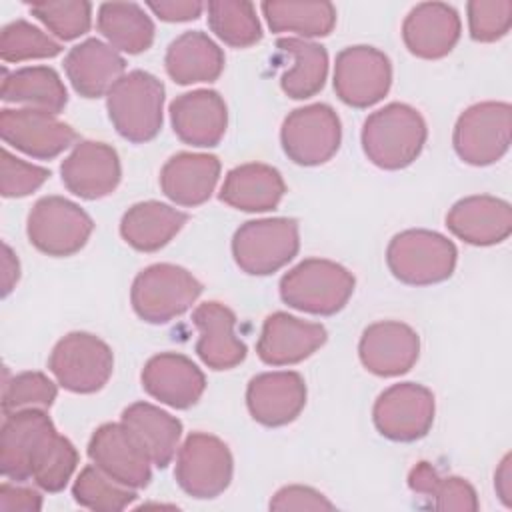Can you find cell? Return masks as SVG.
Segmentation results:
<instances>
[{
	"instance_id": "obj_1",
	"label": "cell",
	"mask_w": 512,
	"mask_h": 512,
	"mask_svg": "<svg viewBox=\"0 0 512 512\" xmlns=\"http://www.w3.org/2000/svg\"><path fill=\"white\" fill-rule=\"evenodd\" d=\"M360 138L362 150L374 166L400 170L420 156L428 138V128L416 108L392 102L364 120Z\"/></svg>"
},
{
	"instance_id": "obj_2",
	"label": "cell",
	"mask_w": 512,
	"mask_h": 512,
	"mask_svg": "<svg viewBox=\"0 0 512 512\" xmlns=\"http://www.w3.org/2000/svg\"><path fill=\"white\" fill-rule=\"evenodd\" d=\"M164 84L150 72L132 70L124 74L106 94L112 126L128 142L142 144L162 128Z\"/></svg>"
},
{
	"instance_id": "obj_3",
	"label": "cell",
	"mask_w": 512,
	"mask_h": 512,
	"mask_svg": "<svg viewBox=\"0 0 512 512\" xmlns=\"http://www.w3.org/2000/svg\"><path fill=\"white\" fill-rule=\"evenodd\" d=\"M352 292V272L324 258L302 260L280 280V298L284 304L318 316H332L340 312Z\"/></svg>"
},
{
	"instance_id": "obj_4",
	"label": "cell",
	"mask_w": 512,
	"mask_h": 512,
	"mask_svg": "<svg viewBox=\"0 0 512 512\" xmlns=\"http://www.w3.org/2000/svg\"><path fill=\"white\" fill-rule=\"evenodd\" d=\"M456 246L432 230H404L386 248V264L394 278L410 286L444 282L456 268Z\"/></svg>"
},
{
	"instance_id": "obj_5",
	"label": "cell",
	"mask_w": 512,
	"mask_h": 512,
	"mask_svg": "<svg viewBox=\"0 0 512 512\" xmlns=\"http://www.w3.org/2000/svg\"><path fill=\"white\" fill-rule=\"evenodd\" d=\"M202 294V284L182 266L152 264L132 282L134 312L150 324H166L184 314Z\"/></svg>"
},
{
	"instance_id": "obj_6",
	"label": "cell",
	"mask_w": 512,
	"mask_h": 512,
	"mask_svg": "<svg viewBox=\"0 0 512 512\" xmlns=\"http://www.w3.org/2000/svg\"><path fill=\"white\" fill-rule=\"evenodd\" d=\"M300 248L298 222L294 218H262L244 222L232 238V256L240 270L252 276H268L286 266Z\"/></svg>"
},
{
	"instance_id": "obj_7",
	"label": "cell",
	"mask_w": 512,
	"mask_h": 512,
	"mask_svg": "<svg viewBox=\"0 0 512 512\" xmlns=\"http://www.w3.org/2000/svg\"><path fill=\"white\" fill-rule=\"evenodd\" d=\"M48 368L58 384L74 394H92L112 376L114 356L110 346L94 334L70 332L56 342Z\"/></svg>"
},
{
	"instance_id": "obj_8",
	"label": "cell",
	"mask_w": 512,
	"mask_h": 512,
	"mask_svg": "<svg viewBox=\"0 0 512 512\" xmlns=\"http://www.w3.org/2000/svg\"><path fill=\"white\" fill-rule=\"evenodd\" d=\"M510 128L512 110L508 102H478L458 116L452 144L462 162L488 166L508 152Z\"/></svg>"
},
{
	"instance_id": "obj_9",
	"label": "cell",
	"mask_w": 512,
	"mask_h": 512,
	"mask_svg": "<svg viewBox=\"0 0 512 512\" xmlns=\"http://www.w3.org/2000/svg\"><path fill=\"white\" fill-rule=\"evenodd\" d=\"M94 230L92 218L62 196L40 198L26 222L30 244L48 256H72L88 242Z\"/></svg>"
},
{
	"instance_id": "obj_10",
	"label": "cell",
	"mask_w": 512,
	"mask_h": 512,
	"mask_svg": "<svg viewBox=\"0 0 512 512\" xmlns=\"http://www.w3.org/2000/svg\"><path fill=\"white\" fill-rule=\"evenodd\" d=\"M232 454L228 446L206 432H192L178 450L174 476L178 486L194 498H216L232 480Z\"/></svg>"
},
{
	"instance_id": "obj_11",
	"label": "cell",
	"mask_w": 512,
	"mask_h": 512,
	"mask_svg": "<svg viewBox=\"0 0 512 512\" xmlns=\"http://www.w3.org/2000/svg\"><path fill=\"white\" fill-rule=\"evenodd\" d=\"M342 126L328 104H310L292 110L280 130L286 156L300 166L328 162L340 148Z\"/></svg>"
},
{
	"instance_id": "obj_12",
	"label": "cell",
	"mask_w": 512,
	"mask_h": 512,
	"mask_svg": "<svg viewBox=\"0 0 512 512\" xmlns=\"http://www.w3.org/2000/svg\"><path fill=\"white\" fill-rule=\"evenodd\" d=\"M372 418L376 430L388 440H420L434 422V394L416 382L392 384L374 402Z\"/></svg>"
},
{
	"instance_id": "obj_13",
	"label": "cell",
	"mask_w": 512,
	"mask_h": 512,
	"mask_svg": "<svg viewBox=\"0 0 512 512\" xmlns=\"http://www.w3.org/2000/svg\"><path fill=\"white\" fill-rule=\"evenodd\" d=\"M56 428L50 416L40 408L20 410L4 416L0 428V470L14 482L32 478V470L52 438Z\"/></svg>"
},
{
	"instance_id": "obj_14",
	"label": "cell",
	"mask_w": 512,
	"mask_h": 512,
	"mask_svg": "<svg viewBox=\"0 0 512 512\" xmlns=\"http://www.w3.org/2000/svg\"><path fill=\"white\" fill-rule=\"evenodd\" d=\"M392 84V66L384 52L372 46H348L338 52L334 64L336 96L352 108H368L380 102Z\"/></svg>"
},
{
	"instance_id": "obj_15",
	"label": "cell",
	"mask_w": 512,
	"mask_h": 512,
	"mask_svg": "<svg viewBox=\"0 0 512 512\" xmlns=\"http://www.w3.org/2000/svg\"><path fill=\"white\" fill-rule=\"evenodd\" d=\"M0 134L6 144L38 160L56 158L78 138L74 128L58 120L56 114L32 108H4Z\"/></svg>"
},
{
	"instance_id": "obj_16",
	"label": "cell",
	"mask_w": 512,
	"mask_h": 512,
	"mask_svg": "<svg viewBox=\"0 0 512 512\" xmlns=\"http://www.w3.org/2000/svg\"><path fill=\"white\" fill-rule=\"evenodd\" d=\"M90 460L110 478L130 488H144L150 482V456L120 422H108L94 430L88 442Z\"/></svg>"
},
{
	"instance_id": "obj_17",
	"label": "cell",
	"mask_w": 512,
	"mask_h": 512,
	"mask_svg": "<svg viewBox=\"0 0 512 512\" xmlns=\"http://www.w3.org/2000/svg\"><path fill=\"white\" fill-rule=\"evenodd\" d=\"M64 186L84 200H98L116 190L122 168L118 152L94 140H82L62 160L60 166Z\"/></svg>"
},
{
	"instance_id": "obj_18",
	"label": "cell",
	"mask_w": 512,
	"mask_h": 512,
	"mask_svg": "<svg viewBox=\"0 0 512 512\" xmlns=\"http://www.w3.org/2000/svg\"><path fill=\"white\" fill-rule=\"evenodd\" d=\"M358 354L368 372L384 378L400 376L416 364L420 338L404 322H374L362 332Z\"/></svg>"
},
{
	"instance_id": "obj_19",
	"label": "cell",
	"mask_w": 512,
	"mask_h": 512,
	"mask_svg": "<svg viewBox=\"0 0 512 512\" xmlns=\"http://www.w3.org/2000/svg\"><path fill=\"white\" fill-rule=\"evenodd\" d=\"M306 404V384L298 372H264L254 376L246 388L250 416L262 426H284L298 418Z\"/></svg>"
},
{
	"instance_id": "obj_20",
	"label": "cell",
	"mask_w": 512,
	"mask_h": 512,
	"mask_svg": "<svg viewBox=\"0 0 512 512\" xmlns=\"http://www.w3.org/2000/svg\"><path fill=\"white\" fill-rule=\"evenodd\" d=\"M326 338L328 334L322 324L274 312L262 324L256 352L264 364L288 366L312 356Z\"/></svg>"
},
{
	"instance_id": "obj_21",
	"label": "cell",
	"mask_w": 512,
	"mask_h": 512,
	"mask_svg": "<svg viewBox=\"0 0 512 512\" xmlns=\"http://www.w3.org/2000/svg\"><path fill=\"white\" fill-rule=\"evenodd\" d=\"M142 388L166 406L184 410L194 406L206 388L202 370L184 354L160 352L142 368Z\"/></svg>"
},
{
	"instance_id": "obj_22",
	"label": "cell",
	"mask_w": 512,
	"mask_h": 512,
	"mask_svg": "<svg viewBox=\"0 0 512 512\" xmlns=\"http://www.w3.org/2000/svg\"><path fill=\"white\" fill-rule=\"evenodd\" d=\"M170 122L184 144L210 148L222 140L228 112L216 90H192L170 102Z\"/></svg>"
},
{
	"instance_id": "obj_23",
	"label": "cell",
	"mask_w": 512,
	"mask_h": 512,
	"mask_svg": "<svg viewBox=\"0 0 512 512\" xmlns=\"http://www.w3.org/2000/svg\"><path fill=\"white\" fill-rule=\"evenodd\" d=\"M448 230L474 246H492L512 232V208L506 200L476 194L458 200L446 214Z\"/></svg>"
},
{
	"instance_id": "obj_24",
	"label": "cell",
	"mask_w": 512,
	"mask_h": 512,
	"mask_svg": "<svg viewBox=\"0 0 512 512\" xmlns=\"http://www.w3.org/2000/svg\"><path fill=\"white\" fill-rule=\"evenodd\" d=\"M460 16L444 2L416 4L402 24V40L410 54L436 60L452 52L460 38Z\"/></svg>"
},
{
	"instance_id": "obj_25",
	"label": "cell",
	"mask_w": 512,
	"mask_h": 512,
	"mask_svg": "<svg viewBox=\"0 0 512 512\" xmlns=\"http://www.w3.org/2000/svg\"><path fill=\"white\" fill-rule=\"evenodd\" d=\"M200 336L196 354L212 370H230L246 358V344L236 336V316L220 302H204L192 312Z\"/></svg>"
},
{
	"instance_id": "obj_26",
	"label": "cell",
	"mask_w": 512,
	"mask_h": 512,
	"mask_svg": "<svg viewBox=\"0 0 512 512\" xmlns=\"http://www.w3.org/2000/svg\"><path fill=\"white\" fill-rule=\"evenodd\" d=\"M126 62L110 46L98 38H88L64 58V70L72 88L84 98H100L124 76Z\"/></svg>"
},
{
	"instance_id": "obj_27",
	"label": "cell",
	"mask_w": 512,
	"mask_h": 512,
	"mask_svg": "<svg viewBox=\"0 0 512 512\" xmlns=\"http://www.w3.org/2000/svg\"><path fill=\"white\" fill-rule=\"evenodd\" d=\"M220 160L214 154L178 152L160 170V188L178 206L204 204L218 182Z\"/></svg>"
},
{
	"instance_id": "obj_28",
	"label": "cell",
	"mask_w": 512,
	"mask_h": 512,
	"mask_svg": "<svg viewBox=\"0 0 512 512\" xmlns=\"http://www.w3.org/2000/svg\"><path fill=\"white\" fill-rule=\"evenodd\" d=\"M284 192L286 184L276 168L250 162L226 174L218 198L236 210L268 212L280 204Z\"/></svg>"
},
{
	"instance_id": "obj_29",
	"label": "cell",
	"mask_w": 512,
	"mask_h": 512,
	"mask_svg": "<svg viewBox=\"0 0 512 512\" xmlns=\"http://www.w3.org/2000/svg\"><path fill=\"white\" fill-rule=\"evenodd\" d=\"M164 64L176 84L214 82L224 70V52L208 34L190 30L170 42Z\"/></svg>"
},
{
	"instance_id": "obj_30",
	"label": "cell",
	"mask_w": 512,
	"mask_h": 512,
	"mask_svg": "<svg viewBox=\"0 0 512 512\" xmlns=\"http://www.w3.org/2000/svg\"><path fill=\"white\" fill-rule=\"evenodd\" d=\"M120 422L132 432L152 464L166 468L178 448L182 436V422L148 402H134L124 408Z\"/></svg>"
},
{
	"instance_id": "obj_31",
	"label": "cell",
	"mask_w": 512,
	"mask_h": 512,
	"mask_svg": "<svg viewBox=\"0 0 512 512\" xmlns=\"http://www.w3.org/2000/svg\"><path fill=\"white\" fill-rule=\"evenodd\" d=\"M188 222V214L156 202H138L130 206L120 220V234L126 244L140 252L164 248Z\"/></svg>"
},
{
	"instance_id": "obj_32",
	"label": "cell",
	"mask_w": 512,
	"mask_h": 512,
	"mask_svg": "<svg viewBox=\"0 0 512 512\" xmlns=\"http://www.w3.org/2000/svg\"><path fill=\"white\" fill-rule=\"evenodd\" d=\"M2 100L24 104L32 110L58 114L68 104V92L58 72L50 66H28L14 72L2 70Z\"/></svg>"
},
{
	"instance_id": "obj_33",
	"label": "cell",
	"mask_w": 512,
	"mask_h": 512,
	"mask_svg": "<svg viewBox=\"0 0 512 512\" xmlns=\"http://www.w3.org/2000/svg\"><path fill=\"white\" fill-rule=\"evenodd\" d=\"M276 48L292 60L290 70H286L280 78V86L286 96L304 100L324 88L328 74V52L322 44L302 38H280Z\"/></svg>"
},
{
	"instance_id": "obj_34",
	"label": "cell",
	"mask_w": 512,
	"mask_h": 512,
	"mask_svg": "<svg viewBox=\"0 0 512 512\" xmlns=\"http://www.w3.org/2000/svg\"><path fill=\"white\" fill-rule=\"evenodd\" d=\"M96 26L114 50L140 54L152 46L154 24L134 2H104L98 8Z\"/></svg>"
},
{
	"instance_id": "obj_35",
	"label": "cell",
	"mask_w": 512,
	"mask_h": 512,
	"mask_svg": "<svg viewBox=\"0 0 512 512\" xmlns=\"http://www.w3.org/2000/svg\"><path fill=\"white\" fill-rule=\"evenodd\" d=\"M262 14L272 32H294L304 38L328 36L336 24L332 2L268 0L262 2Z\"/></svg>"
},
{
	"instance_id": "obj_36",
	"label": "cell",
	"mask_w": 512,
	"mask_h": 512,
	"mask_svg": "<svg viewBox=\"0 0 512 512\" xmlns=\"http://www.w3.org/2000/svg\"><path fill=\"white\" fill-rule=\"evenodd\" d=\"M408 486L412 492L432 498V506L436 510H478V498L472 484L460 476H440L430 462L422 460L410 470Z\"/></svg>"
},
{
	"instance_id": "obj_37",
	"label": "cell",
	"mask_w": 512,
	"mask_h": 512,
	"mask_svg": "<svg viewBox=\"0 0 512 512\" xmlns=\"http://www.w3.org/2000/svg\"><path fill=\"white\" fill-rule=\"evenodd\" d=\"M210 30L232 48H248L262 38L252 2L244 0H212L206 4Z\"/></svg>"
},
{
	"instance_id": "obj_38",
	"label": "cell",
	"mask_w": 512,
	"mask_h": 512,
	"mask_svg": "<svg viewBox=\"0 0 512 512\" xmlns=\"http://www.w3.org/2000/svg\"><path fill=\"white\" fill-rule=\"evenodd\" d=\"M72 496L80 506L96 512H118L136 500L134 488L110 478L96 464L82 468L72 486Z\"/></svg>"
},
{
	"instance_id": "obj_39",
	"label": "cell",
	"mask_w": 512,
	"mask_h": 512,
	"mask_svg": "<svg viewBox=\"0 0 512 512\" xmlns=\"http://www.w3.org/2000/svg\"><path fill=\"white\" fill-rule=\"evenodd\" d=\"M62 44L26 20H14L2 28L0 58L4 62H24L34 58H54Z\"/></svg>"
},
{
	"instance_id": "obj_40",
	"label": "cell",
	"mask_w": 512,
	"mask_h": 512,
	"mask_svg": "<svg viewBox=\"0 0 512 512\" xmlns=\"http://www.w3.org/2000/svg\"><path fill=\"white\" fill-rule=\"evenodd\" d=\"M30 12L60 40H74L90 30L92 4L84 0L32 2Z\"/></svg>"
},
{
	"instance_id": "obj_41",
	"label": "cell",
	"mask_w": 512,
	"mask_h": 512,
	"mask_svg": "<svg viewBox=\"0 0 512 512\" xmlns=\"http://www.w3.org/2000/svg\"><path fill=\"white\" fill-rule=\"evenodd\" d=\"M56 384L42 372H20L4 382L2 390V412L4 416L40 408L46 410L56 400Z\"/></svg>"
},
{
	"instance_id": "obj_42",
	"label": "cell",
	"mask_w": 512,
	"mask_h": 512,
	"mask_svg": "<svg viewBox=\"0 0 512 512\" xmlns=\"http://www.w3.org/2000/svg\"><path fill=\"white\" fill-rule=\"evenodd\" d=\"M76 464L78 452L74 444L68 438L56 434L44 450V454L40 456V460L36 462L32 470V480L38 488L46 492H60L74 474Z\"/></svg>"
},
{
	"instance_id": "obj_43",
	"label": "cell",
	"mask_w": 512,
	"mask_h": 512,
	"mask_svg": "<svg viewBox=\"0 0 512 512\" xmlns=\"http://www.w3.org/2000/svg\"><path fill=\"white\" fill-rule=\"evenodd\" d=\"M470 36L476 42H496L512 26L510 0H472L466 6Z\"/></svg>"
},
{
	"instance_id": "obj_44",
	"label": "cell",
	"mask_w": 512,
	"mask_h": 512,
	"mask_svg": "<svg viewBox=\"0 0 512 512\" xmlns=\"http://www.w3.org/2000/svg\"><path fill=\"white\" fill-rule=\"evenodd\" d=\"M50 176V170L28 164L6 148L2 150V164H0V192L4 198H22L38 190Z\"/></svg>"
},
{
	"instance_id": "obj_45",
	"label": "cell",
	"mask_w": 512,
	"mask_h": 512,
	"mask_svg": "<svg viewBox=\"0 0 512 512\" xmlns=\"http://www.w3.org/2000/svg\"><path fill=\"white\" fill-rule=\"evenodd\" d=\"M270 510H334V504L310 486H284L270 500Z\"/></svg>"
},
{
	"instance_id": "obj_46",
	"label": "cell",
	"mask_w": 512,
	"mask_h": 512,
	"mask_svg": "<svg viewBox=\"0 0 512 512\" xmlns=\"http://www.w3.org/2000/svg\"><path fill=\"white\" fill-rule=\"evenodd\" d=\"M42 508V496L24 486L4 482L0 486V510L2 512H38Z\"/></svg>"
},
{
	"instance_id": "obj_47",
	"label": "cell",
	"mask_w": 512,
	"mask_h": 512,
	"mask_svg": "<svg viewBox=\"0 0 512 512\" xmlns=\"http://www.w3.org/2000/svg\"><path fill=\"white\" fill-rule=\"evenodd\" d=\"M146 6L164 22L196 20L204 10V4L196 0H160V2H148Z\"/></svg>"
},
{
	"instance_id": "obj_48",
	"label": "cell",
	"mask_w": 512,
	"mask_h": 512,
	"mask_svg": "<svg viewBox=\"0 0 512 512\" xmlns=\"http://www.w3.org/2000/svg\"><path fill=\"white\" fill-rule=\"evenodd\" d=\"M510 462L512 458L510 454H506L494 476V488L506 506H512V464Z\"/></svg>"
},
{
	"instance_id": "obj_49",
	"label": "cell",
	"mask_w": 512,
	"mask_h": 512,
	"mask_svg": "<svg viewBox=\"0 0 512 512\" xmlns=\"http://www.w3.org/2000/svg\"><path fill=\"white\" fill-rule=\"evenodd\" d=\"M2 296H8L10 290L14 288V284L18 282L20 276V264L18 258L14 256L12 248L8 244H4V258H2Z\"/></svg>"
}]
</instances>
